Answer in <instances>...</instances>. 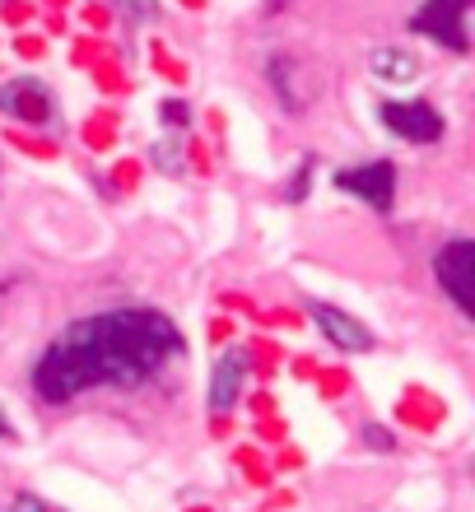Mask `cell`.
I'll return each instance as SVG.
<instances>
[{
	"label": "cell",
	"mask_w": 475,
	"mask_h": 512,
	"mask_svg": "<svg viewBox=\"0 0 475 512\" xmlns=\"http://www.w3.org/2000/svg\"><path fill=\"white\" fill-rule=\"evenodd\" d=\"M182 354V331L154 308H112L66 326L33 368L47 405H66L89 387H140Z\"/></svg>",
	"instance_id": "1"
},
{
	"label": "cell",
	"mask_w": 475,
	"mask_h": 512,
	"mask_svg": "<svg viewBox=\"0 0 475 512\" xmlns=\"http://www.w3.org/2000/svg\"><path fill=\"white\" fill-rule=\"evenodd\" d=\"M434 275L438 284L448 289V298L457 303V312L471 317L475 312V243L471 238H452L434 261Z\"/></svg>",
	"instance_id": "2"
},
{
	"label": "cell",
	"mask_w": 475,
	"mask_h": 512,
	"mask_svg": "<svg viewBox=\"0 0 475 512\" xmlns=\"http://www.w3.org/2000/svg\"><path fill=\"white\" fill-rule=\"evenodd\" d=\"M0 112H5V117H14V122L52 126L56 122V98H52V89H47L42 80L24 75V80L0 84Z\"/></svg>",
	"instance_id": "3"
},
{
	"label": "cell",
	"mask_w": 475,
	"mask_h": 512,
	"mask_svg": "<svg viewBox=\"0 0 475 512\" xmlns=\"http://www.w3.org/2000/svg\"><path fill=\"white\" fill-rule=\"evenodd\" d=\"M308 317H313V326L322 331L336 350L345 354H368L373 350V331H368L359 317H350V312H340L336 303H322V298H308Z\"/></svg>",
	"instance_id": "4"
},
{
	"label": "cell",
	"mask_w": 475,
	"mask_h": 512,
	"mask_svg": "<svg viewBox=\"0 0 475 512\" xmlns=\"http://www.w3.org/2000/svg\"><path fill=\"white\" fill-rule=\"evenodd\" d=\"M466 5L471 0H424V10L410 19L415 33L443 42L452 52H466Z\"/></svg>",
	"instance_id": "5"
},
{
	"label": "cell",
	"mask_w": 475,
	"mask_h": 512,
	"mask_svg": "<svg viewBox=\"0 0 475 512\" xmlns=\"http://www.w3.org/2000/svg\"><path fill=\"white\" fill-rule=\"evenodd\" d=\"M336 187L350 191V196H359L364 205H373V210H392L396 201V168L392 163H364V168H345V173H336Z\"/></svg>",
	"instance_id": "6"
},
{
	"label": "cell",
	"mask_w": 475,
	"mask_h": 512,
	"mask_svg": "<svg viewBox=\"0 0 475 512\" xmlns=\"http://www.w3.org/2000/svg\"><path fill=\"white\" fill-rule=\"evenodd\" d=\"M382 126L410 145H434L443 135V117L429 103H382Z\"/></svg>",
	"instance_id": "7"
},
{
	"label": "cell",
	"mask_w": 475,
	"mask_h": 512,
	"mask_svg": "<svg viewBox=\"0 0 475 512\" xmlns=\"http://www.w3.org/2000/svg\"><path fill=\"white\" fill-rule=\"evenodd\" d=\"M243 378H247V354L243 350L219 354L215 368H210V391H205L210 415H229L233 405H238V396H243Z\"/></svg>",
	"instance_id": "8"
},
{
	"label": "cell",
	"mask_w": 475,
	"mask_h": 512,
	"mask_svg": "<svg viewBox=\"0 0 475 512\" xmlns=\"http://www.w3.org/2000/svg\"><path fill=\"white\" fill-rule=\"evenodd\" d=\"M368 70L387 84H410L420 75V61H415V52H406V47H373V52H368Z\"/></svg>",
	"instance_id": "9"
},
{
	"label": "cell",
	"mask_w": 475,
	"mask_h": 512,
	"mask_svg": "<svg viewBox=\"0 0 475 512\" xmlns=\"http://www.w3.org/2000/svg\"><path fill=\"white\" fill-rule=\"evenodd\" d=\"M266 75H271V89H275V98H280V108L303 112V103H308V98H303L299 89H294L299 61H289V56H271V61H266Z\"/></svg>",
	"instance_id": "10"
},
{
	"label": "cell",
	"mask_w": 475,
	"mask_h": 512,
	"mask_svg": "<svg viewBox=\"0 0 475 512\" xmlns=\"http://www.w3.org/2000/svg\"><path fill=\"white\" fill-rule=\"evenodd\" d=\"M112 5H117V10L126 14V19H136V24H154V19H159V0H112Z\"/></svg>",
	"instance_id": "11"
},
{
	"label": "cell",
	"mask_w": 475,
	"mask_h": 512,
	"mask_svg": "<svg viewBox=\"0 0 475 512\" xmlns=\"http://www.w3.org/2000/svg\"><path fill=\"white\" fill-rule=\"evenodd\" d=\"M308 187H313V154H308V159L299 163V173L289 177L285 196H289V201H303V196H308Z\"/></svg>",
	"instance_id": "12"
},
{
	"label": "cell",
	"mask_w": 475,
	"mask_h": 512,
	"mask_svg": "<svg viewBox=\"0 0 475 512\" xmlns=\"http://www.w3.org/2000/svg\"><path fill=\"white\" fill-rule=\"evenodd\" d=\"M10 512H61V508H52V503L38 499V494H19V499L10 503Z\"/></svg>",
	"instance_id": "13"
},
{
	"label": "cell",
	"mask_w": 475,
	"mask_h": 512,
	"mask_svg": "<svg viewBox=\"0 0 475 512\" xmlns=\"http://www.w3.org/2000/svg\"><path fill=\"white\" fill-rule=\"evenodd\" d=\"M364 443H373V447H378V452H392V433H387V429H378V424H364Z\"/></svg>",
	"instance_id": "14"
},
{
	"label": "cell",
	"mask_w": 475,
	"mask_h": 512,
	"mask_svg": "<svg viewBox=\"0 0 475 512\" xmlns=\"http://www.w3.org/2000/svg\"><path fill=\"white\" fill-rule=\"evenodd\" d=\"M163 122L168 126H187L191 117H187V103H163Z\"/></svg>",
	"instance_id": "15"
},
{
	"label": "cell",
	"mask_w": 475,
	"mask_h": 512,
	"mask_svg": "<svg viewBox=\"0 0 475 512\" xmlns=\"http://www.w3.org/2000/svg\"><path fill=\"white\" fill-rule=\"evenodd\" d=\"M154 163H159L163 173H177V168H182V159H173V149H168V145L154 149Z\"/></svg>",
	"instance_id": "16"
},
{
	"label": "cell",
	"mask_w": 475,
	"mask_h": 512,
	"mask_svg": "<svg viewBox=\"0 0 475 512\" xmlns=\"http://www.w3.org/2000/svg\"><path fill=\"white\" fill-rule=\"evenodd\" d=\"M0 438H5V443H14V438H19V429L5 419V410H0Z\"/></svg>",
	"instance_id": "17"
}]
</instances>
